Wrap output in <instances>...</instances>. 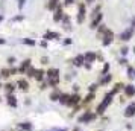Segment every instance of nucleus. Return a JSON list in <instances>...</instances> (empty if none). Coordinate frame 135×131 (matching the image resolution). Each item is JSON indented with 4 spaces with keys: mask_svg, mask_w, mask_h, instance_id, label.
<instances>
[{
    "mask_svg": "<svg viewBox=\"0 0 135 131\" xmlns=\"http://www.w3.org/2000/svg\"><path fill=\"white\" fill-rule=\"evenodd\" d=\"M112 96H114V94H112V93H109V94H106V96L103 98V101H102V102L99 104L97 110H96V111H97V114H103V113H105V110H106V107H108V105L111 104V102H112Z\"/></svg>",
    "mask_w": 135,
    "mask_h": 131,
    "instance_id": "f257e3e1",
    "label": "nucleus"
},
{
    "mask_svg": "<svg viewBox=\"0 0 135 131\" xmlns=\"http://www.w3.org/2000/svg\"><path fill=\"white\" fill-rule=\"evenodd\" d=\"M93 119H96V114H94V113L86 111V113H84V114L79 118V122H80V124H88V122H91Z\"/></svg>",
    "mask_w": 135,
    "mask_h": 131,
    "instance_id": "f03ea898",
    "label": "nucleus"
},
{
    "mask_svg": "<svg viewBox=\"0 0 135 131\" xmlns=\"http://www.w3.org/2000/svg\"><path fill=\"white\" fill-rule=\"evenodd\" d=\"M112 38H114V34H112V31H109V29H108V31L103 34V41H102V43H103V46H108V44L112 43Z\"/></svg>",
    "mask_w": 135,
    "mask_h": 131,
    "instance_id": "7ed1b4c3",
    "label": "nucleus"
},
{
    "mask_svg": "<svg viewBox=\"0 0 135 131\" xmlns=\"http://www.w3.org/2000/svg\"><path fill=\"white\" fill-rule=\"evenodd\" d=\"M132 35H134V29H132V28H129V29H126L124 32H122V34H120V40H123V41H128V40H131V38H132Z\"/></svg>",
    "mask_w": 135,
    "mask_h": 131,
    "instance_id": "20e7f679",
    "label": "nucleus"
},
{
    "mask_svg": "<svg viewBox=\"0 0 135 131\" xmlns=\"http://www.w3.org/2000/svg\"><path fill=\"white\" fill-rule=\"evenodd\" d=\"M85 6H84V3L82 5H79V12H78V23L79 25H82L84 23V20H85Z\"/></svg>",
    "mask_w": 135,
    "mask_h": 131,
    "instance_id": "39448f33",
    "label": "nucleus"
},
{
    "mask_svg": "<svg viewBox=\"0 0 135 131\" xmlns=\"http://www.w3.org/2000/svg\"><path fill=\"white\" fill-rule=\"evenodd\" d=\"M102 17H103V15H102L100 12L96 14V15H94V19H93V21H91V26H90V28H91V29H96V28H99L100 21H102Z\"/></svg>",
    "mask_w": 135,
    "mask_h": 131,
    "instance_id": "423d86ee",
    "label": "nucleus"
},
{
    "mask_svg": "<svg viewBox=\"0 0 135 131\" xmlns=\"http://www.w3.org/2000/svg\"><path fill=\"white\" fill-rule=\"evenodd\" d=\"M64 17H65V15H64V11H62V8L61 6H58L55 9V15H53V20H55V21H61V20H64Z\"/></svg>",
    "mask_w": 135,
    "mask_h": 131,
    "instance_id": "0eeeda50",
    "label": "nucleus"
},
{
    "mask_svg": "<svg viewBox=\"0 0 135 131\" xmlns=\"http://www.w3.org/2000/svg\"><path fill=\"white\" fill-rule=\"evenodd\" d=\"M134 114H135V104H129L126 107V110H124V116L126 118H132Z\"/></svg>",
    "mask_w": 135,
    "mask_h": 131,
    "instance_id": "6e6552de",
    "label": "nucleus"
},
{
    "mask_svg": "<svg viewBox=\"0 0 135 131\" xmlns=\"http://www.w3.org/2000/svg\"><path fill=\"white\" fill-rule=\"evenodd\" d=\"M53 78H59V70L58 69H49L47 70V79H53Z\"/></svg>",
    "mask_w": 135,
    "mask_h": 131,
    "instance_id": "1a4fd4ad",
    "label": "nucleus"
},
{
    "mask_svg": "<svg viewBox=\"0 0 135 131\" xmlns=\"http://www.w3.org/2000/svg\"><path fill=\"white\" fill-rule=\"evenodd\" d=\"M29 69H31V60H26V61L21 62V66H20V72L21 73H26Z\"/></svg>",
    "mask_w": 135,
    "mask_h": 131,
    "instance_id": "9d476101",
    "label": "nucleus"
},
{
    "mask_svg": "<svg viewBox=\"0 0 135 131\" xmlns=\"http://www.w3.org/2000/svg\"><path fill=\"white\" fill-rule=\"evenodd\" d=\"M74 66H78V67H80V66H84V62H86L85 61V55H78L76 58H74Z\"/></svg>",
    "mask_w": 135,
    "mask_h": 131,
    "instance_id": "9b49d317",
    "label": "nucleus"
},
{
    "mask_svg": "<svg viewBox=\"0 0 135 131\" xmlns=\"http://www.w3.org/2000/svg\"><path fill=\"white\" fill-rule=\"evenodd\" d=\"M124 94H126L128 98H132L135 94V87L134 85H126V87H124Z\"/></svg>",
    "mask_w": 135,
    "mask_h": 131,
    "instance_id": "f8f14e48",
    "label": "nucleus"
},
{
    "mask_svg": "<svg viewBox=\"0 0 135 131\" xmlns=\"http://www.w3.org/2000/svg\"><path fill=\"white\" fill-rule=\"evenodd\" d=\"M79 102H80V96L79 94H73V96H70V101H68L67 105H76Z\"/></svg>",
    "mask_w": 135,
    "mask_h": 131,
    "instance_id": "ddd939ff",
    "label": "nucleus"
},
{
    "mask_svg": "<svg viewBox=\"0 0 135 131\" xmlns=\"http://www.w3.org/2000/svg\"><path fill=\"white\" fill-rule=\"evenodd\" d=\"M17 85H18V88L20 90H23V92H26V90L29 88V84H27L26 79H20V81L17 82Z\"/></svg>",
    "mask_w": 135,
    "mask_h": 131,
    "instance_id": "4468645a",
    "label": "nucleus"
},
{
    "mask_svg": "<svg viewBox=\"0 0 135 131\" xmlns=\"http://www.w3.org/2000/svg\"><path fill=\"white\" fill-rule=\"evenodd\" d=\"M58 2H59V0H49V3H47V9H50V11H55L56 8L59 6V5H58Z\"/></svg>",
    "mask_w": 135,
    "mask_h": 131,
    "instance_id": "2eb2a0df",
    "label": "nucleus"
},
{
    "mask_svg": "<svg viewBox=\"0 0 135 131\" xmlns=\"http://www.w3.org/2000/svg\"><path fill=\"white\" fill-rule=\"evenodd\" d=\"M124 87H126V85H123L122 82H117L115 85H114V90H112L111 93H112V94H115V93H118L120 90H124Z\"/></svg>",
    "mask_w": 135,
    "mask_h": 131,
    "instance_id": "dca6fc26",
    "label": "nucleus"
},
{
    "mask_svg": "<svg viewBox=\"0 0 135 131\" xmlns=\"http://www.w3.org/2000/svg\"><path fill=\"white\" fill-rule=\"evenodd\" d=\"M6 99H8V104H9L11 107H17V99H15L14 94H8Z\"/></svg>",
    "mask_w": 135,
    "mask_h": 131,
    "instance_id": "f3484780",
    "label": "nucleus"
},
{
    "mask_svg": "<svg viewBox=\"0 0 135 131\" xmlns=\"http://www.w3.org/2000/svg\"><path fill=\"white\" fill-rule=\"evenodd\" d=\"M96 58H97V56H96V53H93V52H88V53H85V61H86V62H93Z\"/></svg>",
    "mask_w": 135,
    "mask_h": 131,
    "instance_id": "a211bd4d",
    "label": "nucleus"
},
{
    "mask_svg": "<svg viewBox=\"0 0 135 131\" xmlns=\"http://www.w3.org/2000/svg\"><path fill=\"white\" fill-rule=\"evenodd\" d=\"M18 130H23V131H31V130H32V125L29 124V122L20 124V125H18Z\"/></svg>",
    "mask_w": 135,
    "mask_h": 131,
    "instance_id": "6ab92c4d",
    "label": "nucleus"
},
{
    "mask_svg": "<svg viewBox=\"0 0 135 131\" xmlns=\"http://www.w3.org/2000/svg\"><path fill=\"white\" fill-rule=\"evenodd\" d=\"M44 38H46V40H47V38H50V40H58V38H59V35H58L56 32H46Z\"/></svg>",
    "mask_w": 135,
    "mask_h": 131,
    "instance_id": "aec40b11",
    "label": "nucleus"
},
{
    "mask_svg": "<svg viewBox=\"0 0 135 131\" xmlns=\"http://www.w3.org/2000/svg\"><path fill=\"white\" fill-rule=\"evenodd\" d=\"M50 99L52 101H59L61 99V93H59V90H55L53 93L50 94Z\"/></svg>",
    "mask_w": 135,
    "mask_h": 131,
    "instance_id": "412c9836",
    "label": "nucleus"
},
{
    "mask_svg": "<svg viewBox=\"0 0 135 131\" xmlns=\"http://www.w3.org/2000/svg\"><path fill=\"white\" fill-rule=\"evenodd\" d=\"M109 81H111V75H103V76H102V79H100V82H99V84H102V85H105V84H108Z\"/></svg>",
    "mask_w": 135,
    "mask_h": 131,
    "instance_id": "4be33fe9",
    "label": "nucleus"
},
{
    "mask_svg": "<svg viewBox=\"0 0 135 131\" xmlns=\"http://www.w3.org/2000/svg\"><path fill=\"white\" fill-rule=\"evenodd\" d=\"M68 101H70V94H61V99H59L61 104H65V105H67Z\"/></svg>",
    "mask_w": 135,
    "mask_h": 131,
    "instance_id": "5701e85b",
    "label": "nucleus"
},
{
    "mask_svg": "<svg viewBox=\"0 0 135 131\" xmlns=\"http://www.w3.org/2000/svg\"><path fill=\"white\" fill-rule=\"evenodd\" d=\"M14 84H11V82H8L6 85H5V90L8 92V94H12V92H14Z\"/></svg>",
    "mask_w": 135,
    "mask_h": 131,
    "instance_id": "b1692460",
    "label": "nucleus"
},
{
    "mask_svg": "<svg viewBox=\"0 0 135 131\" xmlns=\"http://www.w3.org/2000/svg\"><path fill=\"white\" fill-rule=\"evenodd\" d=\"M43 78H44V72L43 70H37V73H35V79H37V81H43Z\"/></svg>",
    "mask_w": 135,
    "mask_h": 131,
    "instance_id": "393cba45",
    "label": "nucleus"
},
{
    "mask_svg": "<svg viewBox=\"0 0 135 131\" xmlns=\"http://www.w3.org/2000/svg\"><path fill=\"white\" fill-rule=\"evenodd\" d=\"M58 82H59V78H53V79H47V84H49V85H52V87H55V85H58Z\"/></svg>",
    "mask_w": 135,
    "mask_h": 131,
    "instance_id": "a878e982",
    "label": "nucleus"
},
{
    "mask_svg": "<svg viewBox=\"0 0 135 131\" xmlns=\"http://www.w3.org/2000/svg\"><path fill=\"white\" fill-rule=\"evenodd\" d=\"M26 73H27V76H31V78H35V73H37V70H35V69H32V67H31V69L27 70Z\"/></svg>",
    "mask_w": 135,
    "mask_h": 131,
    "instance_id": "bb28decb",
    "label": "nucleus"
},
{
    "mask_svg": "<svg viewBox=\"0 0 135 131\" xmlns=\"http://www.w3.org/2000/svg\"><path fill=\"white\" fill-rule=\"evenodd\" d=\"M2 76H5V78L11 76V69H3L2 70Z\"/></svg>",
    "mask_w": 135,
    "mask_h": 131,
    "instance_id": "cd10ccee",
    "label": "nucleus"
},
{
    "mask_svg": "<svg viewBox=\"0 0 135 131\" xmlns=\"http://www.w3.org/2000/svg\"><path fill=\"white\" fill-rule=\"evenodd\" d=\"M128 76H129V78H134V76H135V69L129 67V69H128Z\"/></svg>",
    "mask_w": 135,
    "mask_h": 131,
    "instance_id": "c85d7f7f",
    "label": "nucleus"
},
{
    "mask_svg": "<svg viewBox=\"0 0 135 131\" xmlns=\"http://www.w3.org/2000/svg\"><path fill=\"white\" fill-rule=\"evenodd\" d=\"M64 28H65V29H70V21H68V17H67V15L64 17Z\"/></svg>",
    "mask_w": 135,
    "mask_h": 131,
    "instance_id": "c756f323",
    "label": "nucleus"
},
{
    "mask_svg": "<svg viewBox=\"0 0 135 131\" xmlns=\"http://www.w3.org/2000/svg\"><path fill=\"white\" fill-rule=\"evenodd\" d=\"M108 70H109V64L106 62V64L103 66V70H102V75H106V72H108Z\"/></svg>",
    "mask_w": 135,
    "mask_h": 131,
    "instance_id": "7c9ffc66",
    "label": "nucleus"
},
{
    "mask_svg": "<svg viewBox=\"0 0 135 131\" xmlns=\"http://www.w3.org/2000/svg\"><path fill=\"white\" fill-rule=\"evenodd\" d=\"M94 90H97V84H91V85H90V92H94Z\"/></svg>",
    "mask_w": 135,
    "mask_h": 131,
    "instance_id": "2f4dec72",
    "label": "nucleus"
},
{
    "mask_svg": "<svg viewBox=\"0 0 135 131\" xmlns=\"http://www.w3.org/2000/svg\"><path fill=\"white\" fill-rule=\"evenodd\" d=\"M93 96H94V94H93V93H90V94H88V96H86V99H85V102H90V101L93 99Z\"/></svg>",
    "mask_w": 135,
    "mask_h": 131,
    "instance_id": "473e14b6",
    "label": "nucleus"
},
{
    "mask_svg": "<svg viewBox=\"0 0 135 131\" xmlns=\"http://www.w3.org/2000/svg\"><path fill=\"white\" fill-rule=\"evenodd\" d=\"M23 41H25L26 44H31V46H32V44H35V41H33V40H23Z\"/></svg>",
    "mask_w": 135,
    "mask_h": 131,
    "instance_id": "72a5a7b5",
    "label": "nucleus"
},
{
    "mask_svg": "<svg viewBox=\"0 0 135 131\" xmlns=\"http://www.w3.org/2000/svg\"><path fill=\"white\" fill-rule=\"evenodd\" d=\"M74 0H65V2H64V3H65V5H71V3H73Z\"/></svg>",
    "mask_w": 135,
    "mask_h": 131,
    "instance_id": "f704fd0d",
    "label": "nucleus"
},
{
    "mask_svg": "<svg viewBox=\"0 0 135 131\" xmlns=\"http://www.w3.org/2000/svg\"><path fill=\"white\" fill-rule=\"evenodd\" d=\"M122 53H123V55H126V53H128V49H126V47H123V49H122Z\"/></svg>",
    "mask_w": 135,
    "mask_h": 131,
    "instance_id": "c9c22d12",
    "label": "nucleus"
},
{
    "mask_svg": "<svg viewBox=\"0 0 135 131\" xmlns=\"http://www.w3.org/2000/svg\"><path fill=\"white\" fill-rule=\"evenodd\" d=\"M47 61H49L47 58H41V62H43V64H47Z\"/></svg>",
    "mask_w": 135,
    "mask_h": 131,
    "instance_id": "e433bc0d",
    "label": "nucleus"
},
{
    "mask_svg": "<svg viewBox=\"0 0 135 131\" xmlns=\"http://www.w3.org/2000/svg\"><path fill=\"white\" fill-rule=\"evenodd\" d=\"M73 131H80V128H74V130Z\"/></svg>",
    "mask_w": 135,
    "mask_h": 131,
    "instance_id": "4c0bfd02",
    "label": "nucleus"
},
{
    "mask_svg": "<svg viewBox=\"0 0 135 131\" xmlns=\"http://www.w3.org/2000/svg\"><path fill=\"white\" fill-rule=\"evenodd\" d=\"M86 2H88V3H91V2H93V0H86Z\"/></svg>",
    "mask_w": 135,
    "mask_h": 131,
    "instance_id": "58836bf2",
    "label": "nucleus"
},
{
    "mask_svg": "<svg viewBox=\"0 0 135 131\" xmlns=\"http://www.w3.org/2000/svg\"><path fill=\"white\" fill-rule=\"evenodd\" d=\"M2 19H3V17H2V15H0V21H2Z\"/></svg>",
    "mask_w": 135,
    "mask_h": 131,
    "instance_id": "ea45409f",
    "label": "nucleus"
},
{
    "mask_svg": "<svg viewBox=\"0 0 135 131\" xmlns=\"http://www.w3.org/2000/svg\"><path fill=\"white\" fill-rule=\"evenodd\" d=\"M134 28H135V20H134Z\"/></svg>",
    "mask_w": 135,
    "mask_h": 131,
    "instance_id": "a19ab883",
    "label": "nucleus"
},
{
    "mask_svg": "<svg viewBox=\"0 0 135 131\" xmlns=\"http://www.w3.org/2000/svg\"><path fill=\"white\" fill-rule=\"evenodd\" d=\"M134 52H135V47H134Z\"/></svg>",
    "mask_w": 135,
    "mask_h": 131,
    "instance_id": "79ce46f5",
    "label": "nucleus"
},
{
    "mask_svg": "<svg viewBox=\"0 0 135 131\" xmlns=\"http://www.w3.org/2000/svg\"><path fill=\"white\" fill-rule=\"evenodd\" d=\"M0 87H2V85H0Z\"/></svg>",
    "mask_w": 135,
    "mask_h": 131,
    "instance_id": "37998d69",
    "label": "nucleus"
}]
</instances>
